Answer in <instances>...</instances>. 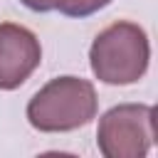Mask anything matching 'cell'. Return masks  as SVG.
<instances>
[{
    "label": "cell",
    "mask_w": 158,
    "mask_h": 158,
    "mask_svg": "<svg viewBox=\"0 0 158 158\" xmlns=\"http://www.w3.org/2000/svg\"><path fill=\"white\" fill-rule=\"evenodd\" d=\"M151 44L141 25L118 20L101 30L89 47V64L99 81L111 86L136 84L148 72Z\"/></svg>",
    "instance_id": "7a4b0ae2"
},
{
    "label": "cell",
    "mask_w": 158,
    "mask_h": 158,
    "mask_svg": "<svg viewBox=\"0 0 158 158\" xmlns=\"http://www.w3.org/2000/svg\"><path fill=\"white\" fill-rule=\"evenodd\" d=\"M25 7H30V10H35V12H49L52 10V5H49V0H20Z\"/></svg>",
    "instance_id": "8992f818"
},
{
    "label": "cell",
    "mask_w": 158,
    "mask_h": 158,
    "mask_svg": "<svg viewBox=\"0 0 158 158\" xmlns=\"http://www.w3.org/2000/svg\"><path fill=\"white\" fill-rule=\"evenodd\" d=\"M40 62L42 47L35 32L15 22H0V89L22 86Z\"/></svg>",
    "instance_id": "277c9868"
},
{
    "label": "cell",
    "mask_w": 158,
    "mask_h": 158,
    "mask_svg": "<svg viewBox=\"0 0 158 158\" xmlns=\"http://www.w3.org/2000/svg\"><path fill=\"white\" fill-rule=\"evenodd\" d=\"M111 0H49L52 10H59L67 17H89L104 10Z\"/></svg>",
    "instance_id": "5b68a950"
},
{
    "label": "cell",
    "mask_w": 158,
    "mask_h": 158,
    "mask_svg": "<svg viewBox=\"0 0 158 158\" xmlns=\"http://www.w3.org/2000/svg\"><path fill=\"white\" fill-rule=\"evenodd\" d=\"M156 111L148 104H118L99 118L96 146L106 158H143L153 141Z\"/></svg>",
    "instance_id": "3957f363"
},
{
    "label": "cell",
    "mask_w": 158,
    "mask_h": 158,
    "mask_svg": "<svg viewBox=\"0 0 158 158\" xmlns=\"http://www.w3.org/2000/svg\"><path fill=\"white\" fill-rule=\"evenodd\" d=\"M99 109L96 89L81 77L49 79L27 104V121L42 133H64L86 126Z\"/></svg>",
    "instance_id": "6da1fadb"
}]
</instances>
